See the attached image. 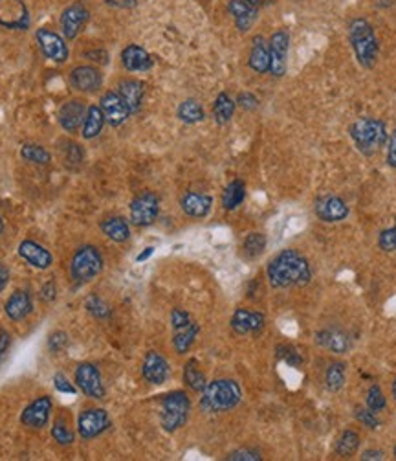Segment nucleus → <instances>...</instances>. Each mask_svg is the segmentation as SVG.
Listing matches in <instances>:
<instances>
[{
    "mask_svg": "<svg viewBox=\"0 0 396 461\" xmlns=\"http://www.w3.org/2000/svg\"><path fill=\"white\" fill-rule=\"evenodd\" d=\"M268 279L275 289H285L292 285H307L312 279L310 265L297 250H283L270 261Z\"/></svg>",
    "mask_w": 396,
    "mask_h": 461,
    "instance_id": "nucleus-1",
    "label": "nucleus"
},
{
    "mask_svg": "<svg viewBox=\"0 0 396 461\" xmlns=\"http://www.w3.org/2000/svg\"><path fill=\"white\" fill-rule=\"evenodd\" d=\"M242 399L241 386L231 378H219L202 389L200 408L208 414H220L235 408Z\"/></svg>",
    "mask_w": 396,
    "mask_h": 461,
    "instance_id": "nucleus-2",
    "label": "nucleus"
},
{
    "mask_svg": "<svg viewBox=\"0 0 396 461\" xmlns=\"http://www.w3.org/2000/svg\"><path fill=\"white\" fill-rule=\"evenodd\" d=\"M349 41L358 63L363 68H373L378 59V39L371 23L365 19H354L349 26Z\"/></svg>",
    "mask_w": 396,
    "mask_h": 461,
    "instance_id": "nucleus-3",
    "label": "nucleus"
},
{
    "mask_svg": "<svg viewBox=\"0 0 396 461\" xmlns=\"http://www.w3.org/2000/svg\"><path fill=\"white\" fill-rule=\"evenodd\" d=\"M349 131L358 151L365 156H373L387 140L385 123L376 118H360L352 123Z\"/></svg>",
    "mask_w": 396,
    "mask_h": 461,
    "instance_id": "nucleus-4",
    "label": "nucleus"
},
{
    "mask_svg": "<svg viewBox=\"0 0 396 461\" xmlns=\"http://www.w3.org/2000/svg\"><path fill=\"white\" fill-rule=\"evenodd\" d=\"M191 410V403L186 392H170L162 400V414L160 422L167 432H176L187 422Z\"/></svg>",
    "mask_w": 396,
    "mask_h": 461,
    "instance_id": "nucleus-5",
    "label": "nucleus"
},
{
    "mask_svg": "<svg viewBox=\"0 0 396 461\" xmlns=\"http://www.w3.org/2000/svg\"><path fill=\"white\" fill-rule=\"evenodd\" d=\"M101 270H103V257L96 246L85 245L77 248L70 263V274L77 283L92 281L101 274Z\"/></svg>",
    "mask_w": 396,
    "mask_h": 461,
    "instance_id": "nucleus-6",
    "label": "nucleus"
},
{
    "mask_svg": "<svg viewBox=\"0 0 396 461\" xmlns=\"http://www.w3.org/2000/svg\"><path fill=\"white\" fill-rule=\"evenodd\" d=\"M76 386L90 399H104L107 395L101 373L90 362H82L76 367Z\"/></svg>",
    "mask_w": 396,
    "mask_h": 461,
    "instance_id": "nucleus-7",
    "label": "nucleus"
},
{
    "mask_svg": "<svg viewBox=\"0 0 396 461\" xmlns=\"http://www.w3.org/2000/svg\"><path fill=\"white\" fill-rule=\"evenodd\" d=\"M160 211L158 197L151 191L138 195L131 202V221L136 226H148L156 221Z\"/></svg>",
    "mask_w": 396,
    "mask_h": 461,
    "instance_id": "nucleus-8",
    "label": "nucleus"
},
{
    "mask_svg": "<svg viewBox=\"0 0 396 461\" xmlns=\"http://www.w3.org/2000/svg\"><path fill=\"white\" fill-rule=\"evenodd\" d=\"M110 427L109 414L101 408H88L82 410L77 417V432L82 439L98 438Z\"/></svg>",
    "mask_w": 396,
    "mask_h": 461,
    "instance_id": "nucleus-9",
    "label": "nucleus"
},
{
    "mask_svg": "<svg viewBox=\"0 0 396 461\" xmlns=\"http://www.w3.org/2000/svg\"><path fill=\"white\" fill-rule=\"evenodd\" d=\"M0 26L8 30H26L30 13L22 0H0Z\"/></svg>",
    "mask_w": 396,
    "mask_h": 461,
    "instance_id": "nucleus-10",
    "label": "nucleus"
},
{
    "mask_svg": "<svg viewBox=\"0 0 396 461\" xmlns=\"http://www.w3.org/2000/svg\"><path fill=\"white\" fill-rule=\"evenodd\" d=\"M52 408H54V403H52V399H50L48 395L37 397V399L32 400V403L22 410L21 422L30 428H37V430L38 428H44L50 421Z\"/></svg>",
    "mask_w": 396,
    "mask_h": 461,
    "instance_id": "nucleus-11",
    "label": "nucleus"
},
{
    "mask_svg": "<svg viewBox=\"0 0 396 461\" xmlns=\"http://www.w3.org/2000/svg\"><path fill=\"white\" fill-rule=\"evenodd\" d=\"M37 43L41 50L50 61L54 63H65L68 59V46L66 41L59 34H55L48 28L37 30Z\"/></svg>",
    "mask_w": 396,
    "mask_h": 461,
    "instance_id": "nucleus-12",
    "label": "nucleus"
},
{
    "mask_svg": "<svg viewBox=\"0 0 396 461\" xmlns=\"http://www.w3.org/2000/svg\"><path fill=\"white\" fill-rule=\"evenodd\" d=\"M288 34L279 30L270 37L268 48H270V72L274 74L275 78H280L286 72V57H288Z\"/></svg>",
    "mask_w": 396,
    "mask_h": 461,
    "instance_id": "nucleus-13",
    "label": "nucleus"
},
{
    "mask_svg": "<svg viewBox=\"0 0 396 461\" xmlns=\"http://www.w3.org/2000/svg\"><path fill=\"white\" fill-rule=\"evenodd\" d=\"M101 111H103L104 122H109L112 127H118L121 123H125V120L129 118V109H126L125 101L121 100V96L118 92H107L101 98Z\"/></svg>",
    "mask_w": 396,
    "mask_h": 461,
    "instance_id": "nucleus-14",
    "label": "nucleus"
},
{
    "mask_svg": "<svg viewBox=\"0 0 396 461\" xmlns=\"http://www.w3.org/2000/svg\"><path fill=\"white\" fill-rule=\"evenodd\" d=\"M70 83L72 87L79 92H85V94H90V92H96V90L101 87L103 83V76L99 72L98 68L94 67H77L72 70L70 74Z\"/></svg>",
    "mask_w": 396,
    "mask_h": 461,
    "instance_id": "nucleus-15",
    "label": "nucleus"
},
{
    "mask_svg": "<svg viewBox=\"0 0 396 461\" xmlns=\"http://www.w3.org/2000/svg\"><path fill=\"white\" fill-rule=\"evenodd\" d=\"M142 375L147 383L156 384V386L164 384L167 377H169V364L160 353L148 351L147 355H145V361H143Z\"/></svg>",
    "mask_w": 396,
    "mask_h": 461,
    "instance_id": "nucleus-16",
    "label": "nucleus"
},
{
    "mask_svg": "<svg viewBox=\"0 0 396 461\" xmlns=\"http://www.w3.org/2000/svg\"><path fill=\"white\" fill-rule=\"evenodd\" d=\"M85 116H87V107L81 100L66 101L59 109V123L66 133H76L77 129L82 127Z\"/></svg>",
    "mask_w": 396,
    "mask_h": 461,
    "instance_id": "nucleus-17",
    "label": "nucleus"
},
{
    "mask_svg": "<svg viewBox=\"0 0 396 461\" xmlns=\"http://www.w3.org/2000/svg\"><path fill=\"white\" fill-rule=\"evenodd\" d=\"M88 12L87 8L81 4H72L70 8H66L60 17V28L65 34L66 39H76L81 28L87 24Z\"/></svg>",
    "mask_w": 396,
    "mask_h": 461,
    "instance_id": "nucleus-18",
    "label": "nucleus"
},
{
    "mask_svg": "<svg viewBox=\"0 0 396 461\" xmlns=\"http://www.w3.org/2000/svg\"><path fill=\"white\" fill-rule=\"evenodd\" d=\"M19 256L26 263H30L33 268H38V270H46L54 263L52 254L44 246L35 243V241H22L21 245H19Z\"/></svg>",
    "mask_w": 396,
    "mask_h": 461,
    "instance_id": "nucleus-19",
    "label": "nucleus"
},
{
    "mask_svg": "<svg viewBox=\"0 0 396 461\" xmlns=\"http://www.w3.org/2000/svg\"><path fill=\"white\" fill-rule=\"evenodd\" d=\"M266 318L261 312L248 311V309H236L235 314L231 317V329L236 334L258 333L264 328Z\"/></svg>",
    "mask_w": 396,
    "mask_h": 461,
    "instance_id": "nucleus-20",
    "label": "nucleus"
},
{
    "mask_svg": "<svg viewBox=\"0 0 396 461\" xmlns=\"http://www.w3.org/2000/svg\"><path fill=\"white\" fill-rule=\"evenodd\" d=\"M316 215L324 222H340L349 215V206L340 199V197H323L316 204Z\"/></svg>",
    "mask_w": 396,
    "mask_h": 461,
    "instance_id": "nucleus-21",
    "label": "nucleus"
},
{
    "mask_svg": "<svg viewBox=\"0 0 396 461\" xmlns=\"http://www.w3.org/2000/svg\"><path fill=\"white\" fill-rule=\"evenodd\" d=\"M121 63L129 72H147L148 68L153 67V59L148 56V52L138 45H129L121 52Z\"/></svg>",
    "mask_w": 396,
    "mask_h": 461,
    "instance_id": "nucleus-22",
    "label": "nucleus"
},
{
    "mask_svg": "<svg viewBox=\"0 0 396 461\" xmlns=\"http://www.w3.org/2000/svg\"><path fill=\"white\" fill-rule=\"evenodd\" d=\"M4 309L8 318H11L13 322L24 320V318L33 311L32 296L28 294L26 290H16V292H13V294L8 298Z\"/></svg>",
    "mask_w": 396,
    "mask_h": 461,
    "instance_id": "nucleus-23",
    "label": "nucleus"
},
{
    "mask_svg": "<svg viewBox=\"0 0 396 461\" xmlns=\"http://www.w3.org/2000/svg\"><path fill=\"white\" fill-rule=\"evenodd\" d=\"M211 206H213V199L209 195L204 193H186L182 197V210L184 213H187L189 217H195V219H202L211 211Z\"/></svg>",
    "mask_w": 396,
    "mask_h": 461,
    "instance_id": "nucleus-24",
    "label": "nucleus"
},
{
    "mask_svg": "<svg viewBox=\"0 0 396 461\" xmlns=\"http://www.w3.org/2000/svg\"><path fill=\"white\" fill-rule=\"evenodd\" d=\"M121 100L125 101L126 109L129 112H138L140 107H142L143 94H145V87H143L142 81H136V79H125L120 83V92Z\"/></svg>",
    "mask_w": 396,
    "mask_h": 461,
    "instance_id": "nucleus-25",
    "label": "nucleus"
},
{
    "mask_svg": "<svg viewBox=\"0 0 396 461\" xmlns=\"http://www.w3.org/2000/svg\"><path fill=\"white\" fill-rule=\"evenodd\" d=\"M228 10L235 19V26L241 32H248L257 19V8L250 6L244 0H230Z\"/></svg>",
    "mask_w": 396,
    "mask_h": 461,
    "instance_id": "nucleus-26",
    "label": "nucleus"
},
{
    "mask_svg": "<svg viewBox=\"0 0 396 461\" xmlns=\"http://www.w3.org/2000/svg\"><path fill=\"white\" fill-rule=\"evenodd\" d=\"M318 344L327 347V350L334 351L338 355L346 353L352 345L351 339H349L343 331H338V329H327V331H321V333L318 334Z\"/></svg>",
    "mask_w": 396,
    "mask_h": 461,
    "instance_id": "nucleus-27",
    "label": "nucleus"
},
{
    "mask_svg": "<svg viewBox=\"0 0 396 461\" xmlns=\"http://www.w3.org/2000/svg\"><path fill=\"white\" fill-rule=\"evenodd\" d=\"M250 68L257 74L270 72V48L263 37L253 39L252 52H250Z\"/></svg>",
    "mask_w": 396,
    "mask_h": 461,
    "instance_id": "nucleus-28",
    "label": "nucleus"
},
{
    "mask_svg": "<svg viewBox=\"0 0 396 461\" xmlns=\"http://www.w3.org/2000/svg\"><path fill=\"white\" fill-rule=\"evenodd\" d=\"M101 232L114 243H125L131 237V228L123 217H110L101 222Z\"/></svg>",
    "mask_w": 396,
    "mask_h": 461,
    "instance_id": "nucleus-29",
    "label": "nucleus"
},
{
    "mask_svg": "<svg viewBox=\"0 0 396 461\" xmlns=\"http://www.w3.org/2000/svg\"><path fill=\"white\" fill-rule=\"evenodd\" d=\"M103 123H104V116H103V111H101V107H98V105L88 107L87 116H85V122H82V127H81L82 138L85 140L96 138V136L101 133Z\"/></svg>",
    "mask_w": 396,
    "mask_h": 461,
    "instance_id": "nucleus-30",
    "label": "nucleus"
},
{
    "mask_svg": "<svg viewBox=\"0 0 396 461\" xmlns=\"http://www.w3.org/2000/svg\"><path fill=\"white\" fill-rule=\"evenodd\" d=\"M198 334V325L195 322H191L186 328L175 329V336H173V345L178 355H184L187 351L191 350V345L195 344V339Z\"/></svg>",
    "mask_w": 396,
    "mask_h": 461,
    "instance_id": "nucleus-31",
    "label": "nucleus"
},
{
    "mask_svg": "<svg viewBox=\"0 0 396 461\" xmlns=\"http://www.w3.org/2000/svg\"><path fill=\"white\" fill-rule=\"evenodd\" d=\"M246 197V186L242 180H233L226 186L222 193V206L226 210H235L242 204V200Z\"/></svg>",
    "mask_w": 396,
    "mask_h": 461,
    "instance_id": "nucleus-32",
    "label": "nucleus"
},
{
    "mask_svg": "<svg viewBox=\"0 0 396 461\" xmlns=\"http://www.w3.org/2000/svg\"><path fill=\"white\" fill-rule=\"evenodd\" d=\"M233 112H235V101L231 100L226 92L217 96V100H214L213 103L214 122L219 123V125H224V123L230 122L231 116H233Z\"/></svg>",
    "mask_w": 396,
    "mask_h": 461,
    "instance_id": "nucleus-33",
    "label": "nucleus"
},
{
    "mask_svg": "<svg viewBox=\"0 0 396 461\" xmlns=\"http://www.w3.org/2000/svg\"><path fill=\"white\" fill-rule=\"evenodd\" d=\"M184 383L192 389V392H202L206 386H208V380H206V375L202 373V369L198 367L197 361H189L184 367Z\"/></svg>",
    "mask_w": 396,
    "mask_h": 461,
    "instance_id": "nucleus-34",
    "label": "nucleus"
},
{
    "mask_svg": "<svg viewBox=\"0 0 396 461\" xmlns=\"http://www.w3.org/2000/svg\"><path fill=\"white\" fill-rule=\"evenodd\" d=\"M178 118L184 123H198L204 120L202 105L195 100H186L178 107Z\"/></svg>",
    "mask_w": 396,
    "mask_h": 461,
    "instance_id": "nucleus-35",
    "label": "nucleus"
},
{
    "mask_svg": "<svg viewBox=\"0 0 396 461\" xmlns=\"http://www.w3.org/2000/svg\"><path fill=\"white\" fill-rule=\"evenodd\" d=\"M324 384L332 394H338L340 389H343V386H345V366L338 364V362L330 364L327 375H324Z\"/></svg>",
    "mask_w": 396,
    "mask_h": 461,
    "instance_id": "nucleus-36",
    "label": "nucleus"
},
{
    "mask_svg": "<svg viewBox=\"0 0 396 461\" xmlns=\"http://www.w3.org/2000/svg\"><path fill=\"white\" fill-rule=\"evenodd\" d=\"M21 156L26 162H32V164H38V166H46L52 160V155L48 151L44 149L43 145H35V144H26L22 145Z\"/></svg>",
    "mask_w": 396,
    "mask_h": 461,
    "instance_id": "nucleus-37",
    "label": "nucleus"
},
{
    "mask_svg": "<svg viewBox=\"0 0 396 461\" xmlns=\"http://www.w3.org/2000/svg\"><path fill=\"white\" fill-rule=\"evenodd\" d=\"M358 447H360V436L352 430H345L338 439L336 452L343 458H351L352 454H356Z\"/></svg>",
    "mask_w": 396,
    "mask_h": 461,
    "instance_id": "nucleus-38",
    "label": "nucleus"
},
{
    "mask_svg": "<svg viewBox=\"0 0 396 461\" xmlns=\"http://www.w3.org/2000/svg\"><path fill=\"white\" fill-rule=\"evenodd\" d=\"M242 248H244V254H246L250 259H255L264 252L266 248V237L258 232H253V234H248L244 243H242Z\"/></svg>",
    "mask_w": 396,
    "mask_h": 461,
    "instance_id": "nucleus-39",
    "label": "nucleus"
},
{
    "mask_svg": "<svg viewBox=\"0 0 396 461\" xmlns=\"http://www.w3.org/2000/svg\"><path fill=\"white\" fill-rule=\"evenodd\" d=\"M85 305H87V311L92 314L94 318H98V320H104V318L110 317V307L104 303V300H101L99 296L92 294L88 296L87 301H85Z\"/></svg>",
    "mask_w": 396,
    "mask_h": 461,
    "instance_id": "nucleus-40",
    "label": "nucleus"
},
{
    "mask_svg": "<svg viewBox=\"0 0 396 461\" xmlns=\"http://www.w3.org/2000/svg\"><path fill=\"white\" fill-rule=\"evenodd\" d=\"M52 436L59 444H72L74 443V432H72L68 425H66L63 419L55 421V425L52 427Z\"/></svg>",
    "mask_w": 396,
    "mask_h": 461,
    "instance_id": "nucleus-41",
    "label": "nucleus"
},
{
    "mask_svg": "<svg viewBox=\"0 0 396 461\" xmlns=\"http://www.w3.org/2000/svg\"><path fill=\"white\" fill-rule=\"evenodd\" d=\"M385 397L384 394H382V389L378 388V386H371V389H368L367 394V408L368 410H373L374 414L380 410H384L385 408Z\"/></svg>",
    "mask_w": 396,
    "mask_h": 461,
    "instance_id": "nucleus-42",
    "label": "nucleus"
},
{
    "mask_svg": "<svg viewBox=\"0 0 396 461\" xmlns=\"http://www.w3.org/2000/svg\"><path fill=\"white\" fill-rule=\"evenodd\" d=\"M378 246L384 252H395L396 250V224L389 230H384L378 237Z\"/></svg>",
    "mask_w": 396,
    "mask_h": 461,
    "instance_id": "nucleus-43",
    "label": "nucleus"
},
{
    "mask_svg": "<svg viewBox=\"0 0 396 461\" xmlns=\"http://www.w3.org/2000/svg\"><path fill=\"white\" fill-rule=\"evenodd\" d=\"M356 419L362 422L363 427H367V428H378L380 427L378 417L374 416V411L368 410V408H356Z\"/></svg>",
    "mask_w": 396,
    "mask_h": 461,
    "instance_id": "nucleus-44",
    "label": "nucleus"
},
{
    "mask_svg": "<svg viewBox=\"0 0 396 461\" xmlns=\"http://www.w3.org/2000/svg\"><path fill=\"white\" fill-rule=\"evenodd\" d=\"M66 344H68V336H66L65 331H55V333L50 334V339H48L50 351L57 353V351L65 350Z\"/></svg>",
    "mask_w": 396,
    "mask_h": 461,
    "instance_id": "nucleus-45",
    "label": "nucleus"
},
{
    "mask_svg": "<svg viewBox=\"0 0 396 461\" xmlns=\"http://www.w3.org/2000/svg\"><path fill=\"white\" fill-rule=\"evenodd\" d=\"M191 322V317L186 311H182V309H173V312H170V325H173V329L186 328Z\"/></svg>",
    "mask_w": 396,
    "mask_h": 461,
    "instance_id": "nucleus-46",
    "label": "nucleus"
},
{
    "mask_svg": "<svg viewBox=\"0 0 396 461\" xmlns=\"http://www.w3.org/2000/svg\"><path fill=\"white\" fill-rule=\"evenodd\" d=\"M279 358H283V361H286L290 366H301V356H299V353H297L296 350H292V347H286V345H280L279 350Z\"/></svg>",
    "mask_w": 396,
    "mask_h": 461,
    "instance_id": "nucleus-47",
    "label": "nucleus"
},
{
    "mask_svg": "<svg viewBox=\"0 0 396 461\" xmlns=\"http://www.w3.org/2000/svg\"><path fill=\"white\" fill-rule=\"evenodd\" d=\"M54 388L57 389V392H60V394H72V395H74L77 392L76 386H74V384H72L70 380H68V378L63 375V373H57V375L54 377Z\"/></svg>",
    "mask_w": 396,
    "mask_h": 461,
    "instance_id": "nucleus-48",
    "label": "nucleus"
},
{
    "mask_svg": "<svg viewBox=\"0 0 396 461\" xmlns=\"http://www.w3.org/2000/svg\"><path fill=\"white\" fill-rule=\"evenodd\" d=\"M228 460H236V461H258L261 460V454L255 452V450H235L228 455Z\"/></svg>",
    "mask_w": 396,
    "mask_h": 461,
    "instance_id": "nucleus-49",
    "label": "nucleus"
},
{
    "mask_svg": "<svg viewBox=\"0 0 396 461\" xmlns=\"http://www.w3.org/2000/svg\"><path fill=\"white\" fill-rule=\"evenodd\" d=\"M236 103H239V107H242L244 111H253V109L258 105L257 98L253 94H250V92H242V94H239Z\"/></svg>",
    "mask_w": 396,
    "mask_h": 461,
    "instance_id": "nucleus-50",
    "label": "nucleus"
},
{
    "mask_svg": "<svg viewBox=\"0 0 396 461\" xmlns=\"http://www.w3.org/2000/svg\"><path fill=\"white\" fill-rule=\"evenodd\" d=\"M41 296H43L44 301H54L55 296H57V287H55L54 281H46L41 289Z\"/></svg>",
    "mask_w": 396,
    "mask_h": 461,
    "instance_id": "nucleus-51",
    "label": "nucleus"
},
{
    "mask_svg": "<svg viewBox=\"0 0 396 461\" xmlns=\"http://www.w3.org/2000/svg\"><path fill=\"white\" fill-rule=\"evenodd\" d=\"M387 164L396 169V131L390 134L389 149H387Z\"/></svg>",
    "mask_w": 396,
    "mask_h": 461,
    "instance_id": "nucleus-52",
    "label": "nucleus"
},
{
    "mask_svg": "<svg viewBox=\"0 0 396 461\" xmlns=\"http://www.w3.org/2000/svg\"><path fill=\"white\" fill-rule=\"evenodd\" d=\"M10 344H11L10 333L4 331V329H0V362H2L4 355L8 353V350H10Z\"/></svg>",
    "mask_w": 396,
    "mask_h": 461,
    "instance_id": "nucleus-53",
    "label": "nucleus"
},
{
    "mask_svg": "<svg viewBox=\"0 0 396 461\" xmlns=\"http://www.w3.org/2000/svg\"><path fill=\"white\" fill-rule=\"evenodd\" d=\"M110 8H118V10H131L138 4V0H104Z\"/></svg>",
    "mask_w": 396,
    "mask_h": 461,
    "instance_id": "nucleus-54",
    "label": "nucleus"
},
{
    "mask_svg": "<svg viewBox=\"0 0 396 461\" xmlns=\"http://www.w3.org/2000/svg\"><path fill=\"white\" fill-rule=\"evenodd\" d=\"M8 281H10V272L4 267V263H0V292L8 287Z\"/></svg>",
    "mask_w": 396,
    "mask_h": 461,
    "instance_id": "nucleus-55",
    "label": "nucleus"
},
{
    "mask_svg": "<svg viewBox=\"0 0 396 461\" xmlns=\"http://www.w3.org/2000/svg\"><path fill=\"white\" fill-rule=\"evenodd\" d=\"M362 460H384V452L382 450H367V452H363Z\"/></svg>",
    "mask_w": 396,
    "mask_h": 461,
    "instance_id": "nucleus-56",
    "label": "nucleus"
},
{
    "mask_svg": "<svg viewBox=\"0 0 396 461\" xmlns=\"http://www.w3.org/2000/svg\"><path fill=\"white\" fill-rule=\"evenodd\" d=\"M153 252H154L153 246H148V248H145V252H142V254H140V256L136 257V261H145L147 257L153 256Z\"/></svg>",
    "mask_w": 396,
    "mask_h": 461,
    "instance_id": "nucleus-57",
    "label": "nucleus"
},
{
    "mask_svg": "<svg viewBox=\"0 0 396 461\" xmlns=\"http://www.w3.org/2000/svg\"><path fill=\"white\" fill-rule=\"evenodd\" d=\"M244 2H248L253 8H258V4H261V0H244Z\"/></svg>",
    "mask_w": 396,
    "mask_h": 461,
    "instance_id": "nucleus-58",
    "label": "nucleus"
},
{
    "mask_svg": "<svg viewBox=\"0 0 396 461\" xmlns=\"http://www.w3.org/2000/svg\"><path fill=\"white\" fill-rule=\"evenodd\" d=\"M393 397H395V400H396V378H395V383H393Z\"/></svg>",
    "mask_w": 396,
    "mask_h": 461,
    "instance_id": "nucleus-59",
    "label": "nucleus"
},
{
    "mask_svg": "<svg viewBox=\"0 0 396 461\" xmlns=\"http://www.w3.org/2000/svg\"><path fill=\"white\" fill-rule=\"evenodd\" d=\"M2 230H4V221H2V217H0V234H2Z\"/></svg>",
    "mask_w": 396,
    "mask_h": 461,
    "instance_id": "nucleus-60",
    "label": "nucleus"
},
{
    "mask_svg": "<svg viewBox=\"0 0 396 461\" xmlns=\"http://www.w3.org/2000/svg\"><path fill=\"white\" fill-rule=\"evenodd\" d=\"M395 458H396V447H395Z\"/></svg>",
    "mask_w": 396,
    "mask_h": 461,
    "instance_id": "nucleus-61",
    "label": "nucleus"
}]
</instances>
